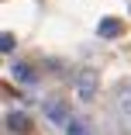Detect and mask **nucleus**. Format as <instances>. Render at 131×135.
I'll return each mask as SVG.
<instances>
[{"instance_id":"7","label":"nucleus","mask_w":131,"mask_h":135,"mask_svg":"<svg viewBox=\"0 0 131 135\" xmlns=\"http://www.w3.org/2000/svg\"><path fill=\"white\" fill-rule=\"evenodd\" d=\"M0 49H4V52H11V49H14V35H11V31L0 35Z\"/></svg>"},{"instance_id":"2","label":"nucleus","mask_w":131,"mask_h":135,"mask_svg":"<svg viewBox=\"0 0 131 135\" xmlns=\"http://www.w3.org/2000/svg\"><path fill=\"white\" fill-rule=\"evenodd\" d=\"M45 114H48V121H52V125H69V121H72L62 100H48V104H45Z\"/></svg>"},{"instance_id":"5","label":"nucleus","mask_w":131,"mask_h":135,"mask_svg":"<svg viewBox=\"0 0 131 135\" xmlns=\"http://www.w3.org/2000/svg\"><path fill=\"white\" fill-rule=\"evenodd\" d=\"M14 76L24 80V83H35V69H31V66H21V62H17V66H14Z\"/></svg>"},{"instance_id":"1","label":"nucleus","mask_w":131,"mask_h":135,"mask_svg":"<svg viewBox=\"0 0 131 135\" xmlns=\"http://www.w3.org/2000/svg\"><path fill=\"white\" fill-rule=\"evenodd\" d=\"M97 90H100V73L90 69V66H83L80 73H76V97L80 100H93Z\"/></svg>"},{"instance_id":"6","label":"nucleus","mask_w":131,"mask_h":135,"mask_svg":"<svg viewBox=\"0 0 131 135\" xmlns=\"http://www.w3.org/2000/svg\"><path fill=\"white\" fill-rule=\"evenodd\" d=\"M66 135H93V132H90L83 121H76V118H72V121L66 125Z\"/></svg>"},{"instance_id":"4","label":"nucleus","mask_w":131,"mask_h":135,"mask_svg":"<svg viewBox=\"0 0 131 135\" xmlns=\"http://www.w3.org/2000/svg\"><path fill=\"white\" fill-rule=\"evenodd\" d=\"M7 128H11V132H28V128H31V121H28V114L11 111V114H7Z\"/></svg>"},{"instance_id":"3","label":"nucleus","mask_w":131,"mask_h":135,"mask_svg":"<svg viewBox=\"0 0 131 135\" xmlns=\"http://www.w3.org/2000/svg\"><path fill=\"white\" fill-rule=\"evenodd\" d=\"M97 31H100L103 38H117V35H121V21H117V17H103V21L97 24Z\"/></svg>"}]
</instances>
